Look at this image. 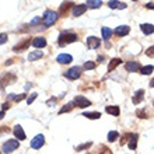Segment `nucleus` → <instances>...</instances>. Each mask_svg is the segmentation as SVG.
<instances>
[{"label":"nucleus","mask_w":154,"mask_h":154,"mask_svg":"<svg viewBox=\"0 0 154 154\" xmlns=\"http://www.w3.org/2000/svg\"><path fill=\"white\" fill-rule=\"evenodd\" d=\"M77 41H79L77 34L72 32V31H63V32H60L59 38H57V44H59V46H66L67 44L77 42Z\"/></svg>","instance_id":"1"},{"label":"nucleus","mask_w":154,"mask_h":154,"mask_svg":"<svg viewBox=\"0 0 154 154\" xmlns=\"http://www.w3.org/2000/svg\"><path fill=\"white\" fill-rule=\"evenodd\" d=\"M57 18H59V14H57L56 11L46 10V11L44 13V17H42V23H44V25L48 28V27H52V25L56 23Z\"/></svg>","instance_id":"2"},{"label":"nucleus","mask_w":154,"mask_h":154,"mask_svg":"<svg viewBox=\"0 0 154 154\" xmlns=\"http://www.w3.org/2000/svg\"><path fill=\"white\" fill-rule=\"evenodd\" d=\"M20 147V142L17 140V139H10L7 142L3 143V147H2V150L4 151L6 154H11L14 150H17Z\"/></svg>","instance_id":"3"},{"label":"nucleus","mask_w":154,"mask_h":154,"mask_svg":"<svg viewBox=\"0 0 154 154\" xmlns=\"http://www.w3.org/2000/svg\"><path fill=\"white\" fill-rule=\"evenodd\" d=\"M80 76H81V67L80 66L70 67L67 72H65V77L66 79H69V80H77Z\"/></svg>","instance_id":"4"},{"label":"nucleus","mask_w":154,"mask_h":154,"mask_svg":"<svg viewBox=\"0 0 154 154\" xmlns=\"http://www.w3.org/2000/svg\"><path fill=\"white\" fill-rule=\"evenodd\" d=\"M73 104L74 106H79V108H87V106L91 105V101L87 100L85 97H83V95H77V97H74Z\"/></svg>","instance_id":"5"},{"label":"nucleus","mask_w":154,"mask_h":154,"mask_svg":"<svg viewBox=\"0 0 154 154\" xmlns=\"http://www.w3.org/2000/svg\"><path fill=\"white\" fill-rule=\"evenodd\" d=\"M45 144V137L44 134H37L35 137L31 140V147L32 149H35V150H39L41 147Z\"/></svg>","instance_id":"6"},{"label":"nucleus","mask_w":154,"mask_h":154,"mask_svg":"<svg viewBox=\"0 0 154 154\" xmlns=\"http://www.w3.org/2000/svg\"><path fill=\"white\" fill-rule=\"evenodd\" d=\"M16 74L13 73H6L3 76L0 77V85H7V84H13V83H16Z\"/></svg>","instance_id":"7"},{"label":"nucleus","mask_w":154,"mask_h":154,"mask_svg":"<svg viewBox=\"0 0 154 154\" xmlns=\"http://www.w3.org/2000/svg\"><path fill=\"white\" fill-rule=\"evenodd\" d=\"M31 42H32V41L29 39V38H27V39L21 41L20 44L14 45V46H13V51H14V52H23V51H25V49H28V46H29Z\"/></svg>","instance_id":"8"},{"label":"nucleus","mask_w":154,"mask_h":154,"mask_svg":"<svg viewBox=\"0 0 154 154\" xmlns=\"http://www.w3.org/2000/svg\"><path fill=\"white\" fill-rule=\"evenodd\" d=\"M31 45H32L34 48H37V49H42L46 46V39H45L44 37H35L32 39V42H31Z\"/></svg>","instance_id":"9"},{"label":"nucleus","mask_w":154,"mask_h":154,"mask_svg":"<svg viewBox=\"0 0 154 154\" xmlns=\"http://www.w3.org/2000/svg\"><path fill=\"white\" fill-rule=\"evenodd\" d=\"M13 133H14V136H16L18 140H25V139H27L25 132H24V129H23V126H21V125H16V126H14Z\"/></svg>","instance_id":"10"},{"label":"nucleus","mask_w":154,"mask_h":154,"mask_svg":"<svg viewBox=\"0 0 154 154\" xmlns=\"http://www.w3.org/2000/svg\"><path fill=\"white\" fill-rule=\"evenodd\" d=\"M76 6L74 3H72V2H65V3H62L60 4V7H59V13H60V16H66L67 14V11H69L70 8L73 10V7Z\"/></svg>","instance_id":"11"},{"label":"nucleus","mask_w":154,"mask_h":154,"mask_svg":"<svg viewBox=\"0 0 154 154\" xmlns=\"http://www.w3.org/2000/svg\"><path fill=\"white\" fill-rule=\"evenodd\" d=\"M57 63H60V65H69L70 62L73 60V57H72V55H69V53H60L59 56L56 57Z\"/></svg>","instance_id":"12"},{"label":"nucleus","mask_w":154,"mask_h":154,"mask_svg":"<svg viewBox=\"0 0 154 154\" xmlns=\"http://www.w3.org/2000/svg\"><path fill=\"white\" fill-rule=\"evenodd\" d=\"M100 45H101L100 38H97V37H88L87 38V46H88V49H97Z\"/></svg>","instance_id":"13"},{"label":"nucleus","mask_w":154,"mask_h":154,"mask_svg":"<svg viewBox=\"0 0 154 154\" xmlns=\"http://www.w3.org/2000/svg\"><path fill=\"white\" fill-rule=\"evenodd\" d=\"M125 67H126L128 72H130V73H133V72H139V70L142 69L140 63H139V62H133V60L128 62V63L125 65Z\"/></svg>","instance_id":"14"},{"label":"nucleus","mask_w":154,"mask_h":154,"mask_svg":"<svg viewBox=\"0 0 154 154\" xmlns=\"http://www.w3.org/2000/svg\"><path fill=\"white\" fill-rule=\"evenodd\" d=\"M87 6H85V3L84 4H76L73 7V10H72V13H73V16L74 17H80L83 13H85V10H87Z\"/></svg>","instance_id":"15"},{"label":"nucleus","mask_w":154,"mask_h":154,"mask_svg":"<svg viewBox=\"0 0 154 154\" xmlns=\"http://www.w3.org/2000/svg\"><path fill=\"white\" fill-rule=\"evenodd\" d=\"M129 32H130V28L128 25H119V27H116V29H115V34H116L118 37H125V35H128Z\"/></svg>","instance_id":"16"},{"label":"nucleus","mask_w":154,"mask_h":154,"mask_svg":"<svg viewBox=\"0 0 154 154\" xmlns=\"http://www.w3.org/2000/svg\"><path fill=\"white\" fill-rule=\"evenodd\" d=\"M42 56H44V52L39 51V49H37V51H34V52H31L28 55V60L29 62H35V60H38V59H41Z\"/></svg>","instance_id":"17"},{"label":"nucleus","mask_w":154,"mask_h":154,"mask_svg":"<svg viewBox=\"0 0 154 154\" xmlns=\"http://www.w3.org/2000/svg\"><path fill=\"white\" fill-rule=\"evenodd\" d=\"M143 97H144V90H137V91L134 93L133 98H132V102H133V104H140Z\"/></svg>","instance_id":"18"},{"label":"nucleus","mask_w":154,"mask_h":154,"mask_svg":"<svg viewBox=\"0 0 154 154\" xmlns=\"http://www.w3.org/2000/svg\"><path fill=\"white\" fill-rule=\"evenodd\" d=\"M105 111L108 112V114L112 115V116H119V114H121V109H119V106L118 105H108L105 108Z\"/></svg>","instance_id":"19"},{"label":"nucleus","mask_w":154,"mask_h":154,"mask_svg":"<svg viewBox=\"0 0 154 154\" xmlns=\"http://www.w3.org/2000/svg\"><path fill=\"white\" fill-rule=\"evenodd\" d=\"M137 139H139V134H136V133L130 134V139H129V149L130 150H136V147H137Z\"/></svg>","instance_id":"20"},{"label":"nucleus","mask_w":154,"mask_h":154,"mask_svg":"<svg viewBox=\"0 0 154 154\" xmlns=\"http://www.w3.org/2000/svg\"><path fill=\"white\" fill-rule=\"evenodd\" d=\"M140 29L143 31L144 35H150L154 32V25L153 24H142L140 25Z\"/></svg>","instance_id":"21"},{"label":"nucleus","mask_w":154,"mask_h":154,"mask_svg":"<svg viewBox=\"0 0 154 154\" xmlns=\"http://www.w3.org/2000/svg\"><path fill=\"white\" fill-rule=\"evenodd\" d=\"M108 7L111 8H126L128 4L123 2H108Z\"/></svg>","instance_id":"22"},{"label":"nucleus","mask_w":154,"mask_h":154,"mask_svg":"<svg viewBox=\"0 0 154 154\" xmlns=\"http://www.w3.org/2000/svg\"><path fill=\"white\" fill-rule=\"evenodd\" d=\"M101 4H102V2L101 0H87L85 2V6L87 7H90V8H98V7H101Z\"/></svg>","instance_id":"23"},{"label":"nucleus","mask_w":154,"mask_h":154,"mask_svg":"<svg viewBox=\"0 0 154 154\" xmlns=\"http://www.w3.org/2000/svg\"><path fill=\"white\" fill-rule=\"evenodd\" d=\"M121 63H122L121 59H118V57H114V59L109 62V65H108V72H112V70H114L116 66L121 65Z\"/></svg>","instance_id":"24"},{"label":"nucleus","mask_w":154,"mask_h":154,"mask_svg":"<svg viewBox=\"0 0 154 154\" xmlns=\"http://www.w3.org/2000/svg\"><path fill=\"white\" fill-rule=\"evenodd\" d=\"M101 32H102V38L108 42V39L111 38V35H112V29L111 28H108V27H102V29H101Z\"/></svg>","instance_id":"25"},{"label":"nucleus","mask_w":154,"mask_h":154,"mask_svg":"<svg viewBox=\"0 0 154 154\" xmlns=\"http://www.w3.org/2000/svg\"><path fill=\"white\" fill-rule=\"evenodd\" d=\"M25 97H27L25 94H20V95H16V94H8L7 100H14L16 102H20V101H23Z\"/></svg>","instance_id":"26"},{"label":"nucleus","mask_w":154,"mask_h":154,"mask_svg":"<svg viewBox=\"0 0 154 154\" xmlns=\"http://www.w3.org/2000/svg\"><path fill=\"white\" fill-rule=\"evenodd\" d=\"M73 106H74V104L73 102H69V104H66L65 106H62L60 109H59V114H66V112H70V111L73 109Z\"/></svg>","instance_id":"27"},{"label":"nucleus","mask_w":154,"mask_h":154,"mask_svg":"<svg viewBox=\"0 0 154 154\" xmlns=\"http://www.w3.org/2000/svg\"><path fill=\"white\" fill-rule=\"evenodd\" d=\"M83 116L88 118V119H100V118H101V114H100V112H84Z\"/></svg>","instance_id":"28"},{"label":"nucleus","mask_w":154,"mask_h":154,"mask_svg":"<svg viewBox=\"0 0 154 154\" xmlns=\"http://www.w3.org/2000/svg\"><path fill=\"white\" fill-rule=\"evenodd\" d=\"M154 72V66L153 65H149V66H143L140 69V73L142 74H150Z\"/></svg>","instance_id":"29"},{"label":"nucleus","mask_w":154,"mask_h":154,"mask_svg":"<svg viewBox=\"0 0 154 154\" xmlns=\"http://www.w3.org/2000/svg\"><path fill=\"white\" fill-rule=\"evenodd\" d=\"M119 137V133H118L116 130H111L109 133H108V142H115V140H116V139Z\"/></svg>","instance_id":"30"},{"label":"nucleus","mask_w":154,"mask_h":154,"mask_svg":"<svg viewBox=\"0 0 154 154\" xmlns=\"http://www.w3.org/2000/svg\"><path fill=\"white\" fill-rule=\"evenodd\" d=\"M91 144H93V143H83V144H80V146H77L76 147V151H83L84 150V149H90V147H91Z\"/></svg>","instance_id":"31"},{"label":"nucleus","mask_w":154,"mask_h":154,"mask_svg":"<svg viewBox=\"0 0 154 154\" xmlns=\"http://www.w3.org/2000/svg\"><path fill=\"white\" fill-rule=\"evenodd\" d=\"M37 97H38V94L37 93H32L28 98H27V104H28V105H31V104L35 101V98H37Z\"/></svg>","instance_id":"32"},{"label":"nucleus","mask_w":154,"mask_h":154,"mask_svg":"<svg viewBox=\"0 0 154 154\" xmlns=\"http://www.w3.org/2000/svg\"><path fill=\"white\" fill-rule=\"evenodd\" d=\"M7 39H8V35L6 32H2V34H0V45H4L6 42H7Z\"/></svg>","instance_id":"33"},{"label":"nucleus","mask_w":154,"mask_h":154,"mask_svg":"<svg viewBox=\"0 0 154 154\" xmlns=\"http://www.w3.org/2000/svg\"><path fill=\"white\" fill-rule=\"evenodd\" d=\"M94 67H95V63H94V62H91V60L85 62V63H84V69L85 70H93Z\"/></svg>","instance_id":"34"},{"label":"nucleus","mask_w":154,"mask_h":154,"mask_svg":"<svg viewBox=\"0 0 154 154\" xmlns=\"http://www.w3.org/2000/svg\"><path fill=\"white\" fill-rule=\"evenodd\" d=\"M146 55L149 57H154V46H150V48L146 51Z\"/></svg>","instance_id":"35"},{"label":"nucleus","mask_w":154,"mask_h":154,"mask_svg":"<svg viewBox=\"0 0 154 154\" xmlns=\"http://www.w3.org/2000/svg\"><path fill=\"white\" fill-rule=\"evenodd\" d=\"M136 115H137L139 118H143V119H146V118H147L146 112H144V111H140V109H137V111H136Z\"/></svg>","instance_id":"36"},{"label":"nucleus","mask_w":154,"mask_h":154,"mask_svg":"<svg viewBox=\"0 0 154 154\" xmlns=\"http://www.w3.org/2000/svg\"><path fill=\"white\" fill-rule=\"evenodd\" d=\"M100 154H112V151L109 149H106V147H102V150L100 151Z\"/></svg>","instance_id":"37"},{"label":"nucleus","mask_w":154,"mask_h":154,"mask_svg":"<svg viewBox=\"0 0 154 154\" xmlns=\"http://www.w3.org/2000/svg\"><path fill=\"white\" fill-rule=\"evenodd\" d=\"M10 108V104L8 102H4L3 105H2V111H6V109H8Z\"/></svg>","instance_id":"38"},{"label":"nucleus","mask_w":154,"mask_h":154,"mask_svg":"<svg viewBox=\"0 0 154 154\" xmlns=\"http://www.w3.org/2000/svg\"><path fill=\"white\" fill-rule=\"evenodd\" d=\"M39 21H41V18H39V17H37V18H34V20L31 21V25H35V24H38Z\"/></svg>","instance_id":"39"},{"label":"nucleus","mask_w":154,"mask_h":154,"mask_svg":"<svg viewBox=\"0 0 154 154\" xmlns=\"http://www.w3.org/2000/svg\"><path fill=\"white\" fill-rule=\"evenodd\" d=\"M146 8H149V10H151V8H153V10H154V3H147L146 4Z\"/></svg>","instance_id":"40"},{"label":"nucleus","mask_w":154,"mask_h":154,"mask_svg":"<svg viewBox=\"0 0 154 154\" xmlns=\"http://www.w3.org/2000/svg\"><path fill=\"white\" fill-rule=\"evenodd\" d=\"M0 132H10V129H8L7 126H2V128H0Z\"/></svg>","instance_id":"41"},{"label":"nucleus","mask_w":154,"mask_h":154,"mask_svg":"<svg viewBox=\"0 0 154 154\" xmlns=\"http://www.w3.org/2000/svg\"><path fill=\"white\" fill-rule=\"evenodd\" d=\"M4 118V111H0V121Z\"/></svg>","instance_id":"42"},{"label":"nucleus","mask_w":154,"mask_h":154,"mask_svg":"<svg viewBox=\"0 0 154 154\" xmlns=\"http://www.w3.org/2000/svg\"><path fill=\"white\" fill-rule=\"evenodd\" d=\"M13 63V59H8V60H6V66L7 65H11Z\"/></svg>","instance_id":"43"},{"label":"nucleus","mask_w":154,"mask_h":154,"mask_svg":"<svg viewBox=\"0 0 154 154\" xmlns=\"http://www.w3.org/2000/svg\"><path fill=\"white\" fill-rule=\"evenodd\" d=\"M150 87H154V79L150 81Z\"/></svg>","instance_id":"44"},{"label":"nucleus","mask_w":154,"mask_h":154,"mask_svg":"<svg viewBox=\"0 0 154 154\" xmlns=\"http://www.w3.org/2000/svg\"><path fill=\"white\" fill-rule=\"evenodd\" d=\"M153 104H154V100H153Z\"/></svg>","instance_id":"45"},{"label":"nucleus","mask_w":154,"mask_h":154,"mask_svg":"<svg viewBox=\"0 0 154 154\" xmlns=\"http://www.w3.org/2000/svg\"><path fill=\"white\" fill-rule=\"evenodd\" d=\"M0 154H2V151H0Z\"/></svg>","instance_id":"46"}]
</instances>
